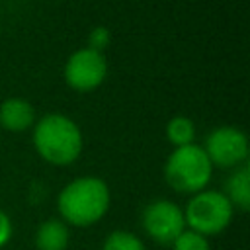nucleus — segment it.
I'll return each instance as SVG.
<instances>
[{"label": "nucleus", "instance_id": "nucleus-7", "mask_svg": "<svg viewBox=\"0 0 250 250\" xmlns=\"http://www.w3.org/2000/svg\"><path fill=\"white\" fill-rule=\"evenodd\" d=\"M205 154L211 164L230 168L238 166L248 156V139L246 135L230 125L213 129L205 139Z\"/></svg>", "mask_w": 250, "mask_h": 250}, {"label": "nucleus", "instance_id": "nucleus-4", "mask_svg": "<svg viewBox=\"0 0 250 250\" xmlns=\"http://www.w3.org/2000/svg\"><path fill=\"white\" fill-rule=\"evenodd\" d=\"M232 217V205L225 193L219 191H197L184 211L186 223L191 230L199 234H217L221 232Z\"/></svg>", "mask_w": 250, "mask_h": 250}, {"label": "nucleus", "instance_id": "nucleus-1", "mask_svg": "<svg viewBox=\"0 0 250 250\" xmlns=\"http://www.w3.org/2000/svg\"><path fill=\"white\" fill-rule=\"evenodd\" d=\"M33 145L43 160L55 166H66L82 152V133L70 117L49 113L37 121Z\"/></svg>", "mask_w": 250, "mask_h": 250}, {"label": "nucleus", "instance_id": "nucleus-5", "mask_svg": "<svg viewBox=\"0 0 250 250\" xmlns=\"http://www.w3.org/2000/svg\"><path fill=\"white\" fill-rule=\"evenodd\" d=\"M143 227L154 242L168 246L186 230L184 211L168 199L150 201L143 211Z\"/></svg>", "mask_w": 250, "mask_h": 250}, {"label": "nucleus", "instance_id": "nucleus-8", "mask_svg": "<svg viewBox=\"0 0 250 250\" xmlns=\"http://www.w3.org/2000/svg\"><path fill=\"white\" fill-rule=\"evenodd\" d=\"M33 105L21 98H8L0 104V125L6 131H25L33 125Z\"/></svg>", "mask_w": 250, "mask_h": 250}, {"label": "nucleus", "instance_id": "nucleus-11", "mask_svg": "<svg viewBox=\"0 0 250 250\" xmlns=\"http://www.w3.org/2000/svg\"><path fill=\"white\" fill-rule=\"evenodd\" d=\"M166 139L178 148V146H186V145H191L193 139H195V125L191 119L188 117H172L168 123H166Z\"/></svg>", "mask_w": 250, "mask_h": 250}, {"label": "nucleus", "instance_id": "nucleus-3", "mask_svg": "<svg viewBox=\"0 0 250 250\" xmlns=\"http://www.w3.org/2000/svg\"><path fill=\"white\" fill-rule=\"evenodd\" d=\"M213 164L209 162L203 146L186 145L178 146L166 160L164 176L166 182L182 193H197L203 191L207 182L211 180Z\"/></svg>", "mask_w": 250, "mask_h": 250}, {"label": "nucleus", "instance_id": "nucleus-9", "mask_svg": "<svg viewBox=\"0 0 250 250\" xmlns=\"http://www.w3.org/2000/svg\"><path fill=\"white\" fill-rule=\"evenodd\" d=\"M35 244L39 250H64L68 244V229L61 221L49 219L39 225Z\"/></svg>", "mask_w": 250, "mask_h": 250}, {"label": "nucleus", "instance_id": "nucleus-6", "mask_svg": "<svg viewBox=\"0 0 250 250\" xmlns=\"http://www.w3.org/2000/svg\"><path fill=\"white\" fill-rule=\"evenodd\" d=\"M107 74L104 53L90 47L74 51L64 64V80L76 92H90L98 88Z\"/></svg>", "mask_w": 250, "mask_h": 250}, {"label": "nucleus", "instance_id": "nucleus-12", "mask_svg": "<svg viewBox=\"0 0 250 250\" xmlns=\"http://www.w3.org/2000/svg\"><path fill=\"white\" fill-rule=\"evenodd\" d=\"M102 250H146V248L135 234L125 232V230H113L105 238Z\"/></svg>", "mask_w": 250, "mask_h": 250}, {"label": "nucleus", "instance_id": "nucleus-2", "mask_svg": "<svg viewBox=\"0 0 250 250\" xmlns=\"http://www.w3.org/2000/svg\"><path fill=\"white\" fill-rule=\"evenodd\" d=\"M109 205V189L104 180L84 176L72 180L59 193L57 207L64 221L76 227H88L104 217Z\"/></svg>", "mask_w": 250, "mask_h": 250}, {"label": "nucleus", "instance_id": "nucleus-10", "mask_svg": "<svg viewBox=\"0 0 250 250\" xmlns=\"http://www.w3.org/2000/svg\"><path fill=\"white\" fill-rule=\"evenodd\" d=\"M227 199L230 205L248 211L250 207V170L248 166L236 168L227 180Z\"/></svg>", "mask_w": 250, "mask_h": 250}, {"label": "nucleus", "instance_id": "nucleus-15", "mask_svg": "<svg viewBox=\"0 0 250 250\" xmlns=\"http://www.w3.org/2000/svg\"><path fill=\"white\" fill-rule=\"evenodd\" d=\"M10 234H12V223L8 215L0 209V246H4L10 240Z\"/></svg>", "mask_w": 250, "mask_h": 250}, {"label": "nucleus", "instance_id": "nucleus-14", "mask_svg": "<svg viewBox=\"0 0 250 250\" xmlns=\"http://www.w3.org/2000/svg\"><path fill=\"white\" fill-rule=\"evenodd\" d=\"M107 45H109V31H107V27H104V25L92 27L90 33H88V47L102 53Z\"/></svg>", "mask_w": 250, "mask_h": 250}, {"label": "nucleus", "instance_id": "nucleus-13", "mask_svg": "<svg viewBox=\"0 0 250 250\" xmlns=\"http://www.w3.org/2000/svg\"><path fill=\"white\" fill-rule=\"evenodd\" d=\"M174 250H209V242L203 234L195 230H182V234L172 242Z\"/></svg>", "mask_w": 250, "mask_h": 250}]
</instances>
